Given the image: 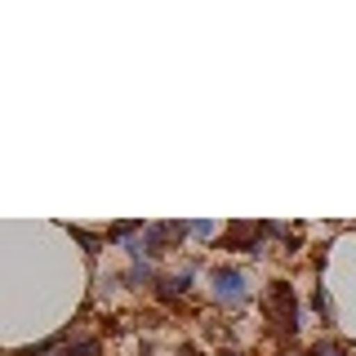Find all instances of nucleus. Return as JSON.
I'll list each match as a JSON object with an SVG mask.
<instances>
[{
    "label": "nucleus",
    "mask_w": 356,
    "mask_h": 356,
    "mask_svg": "<svg viewBox=\"0 0 356 356\" xmlns=\"http://www.w3.org/2000/svg\"><path fill=\"white\" fill-rule=\"evenodd\" d=\"M312 356H348V352L334 348V343H316V352H312Z\"/></svg>",
    "instance_id": "nucleus-9"
},
{
    "label": "nucleus",
    "mask_w": 356,
    "mask_h": 356,
    "mask_svg": "<svg viewBox=\"0 0 356 356\" xmlns=\"http://www.w3.org/2000/svg\"><path fill=\"white\" fill-rule=\"evenodd\" d=\"M187 285H192V272H178V276H165V281H161V298H174V294H183Z\"/></svg>",
    "instance_id": "nucleus-3"
},
{
    "label": "nucleus",
    "mask_w": 356,
    "mask_h": 356,
    "mask_svg": "<svg viewBox=\"0 0 356 356\" xmlns=\"http://www.w3.org/2000/svg\"><path fill=\"white\" fill-rule=\"evenodd\" d=\"M72 236H76V241L85 245V254H89V259H94V254H98V236H89V232H81V227H76Z\"/></svg>",
    "instance_id": "nucleus-7"
},
{
    "label": "nucleus",
    "mask_w": 356,
    "mask_h": 356,
    "mask_svg": "<svg viewBox=\"0 0 356 356\" xmlns=\"http://www.w3.org/2000/svg\"><path fill=\"white\" fill-rule=\"evenodd\" d=\"M316 312L330 321V298H325V289H316Z\"/></svg>",
    "instance_id": "nucleus-10"
},
{
    "label": "nucleus",
    "mask_w": 356,
    "mask_h": 356,
    "mask_svg": "<svg viewBox=\"0 0 356 356\" xmlns=\"http://www.w3.org/2000/svg\"><path fill=\"white\" fill-rule=\"evenodd\" d=\"M272 312H276V316H285V334L298 330V307H294L289 285H272Z\"/></svg>",
    "instance_id": "nucleus-2"
},
{
    "label": "nucleus",
    "mask_w": 356,
    "mask_h": 356,
    "mask_svg": "<svg viewBox=\"0 0 356 356\" xmlns=\"http://www.w3.org/2000/svg\"><path fill=\"white\" fill-rule=\"evenodd\" d=\"M125 281H129V285H147V281H152V263H134L129 272H125Z\"/></svg>",
    "instance_id": "nucleus-4"
},
{
    "label": "nucleus",
    "mask_w": 356,
    "mask_h": 356,
    "mask_svg": "<svg viewBox=\"0 0 356 356\" xmlns=\"http://www.w3.org/2000/svg\"><path fill=\"white\" fill-rule=\"evenodd\" d=\"M72 356H98V339H81V343H72Z\"/></svg>",
    "instance_id": "nucleus-6"
},
{
    "label": "nucleus",
    "mask_w": 356,
    "mask_h": 356,
    "mask_svg": "<svg viewBox=\"0 0 356 356\" xmlns=\"http://www.w3.org/2000/svg\"><path fill=\"white\" fill-rule=\"evenodd\" d=\"M245 294H250V281H245V272H236V267H218L214 272V298L227 307L245 303Z\"/></svg>",
    "instance_id": "nucleus-1"
},
{
    "label": "nucleus",
    "mask_w": 356,
    "mask_h": 356,
    "mask_svg": "<svg viewBox=\"0 0 356 356\" xmlns=\"http://www.w3.org/2000/svg\"><path fill=\"white\" fill-rule=\"evenodd\" d=\"M36 356H72V348H67L63 339H54V343H44V348H40Z\"/></svg>",
    "instance_id": "nucleus-5"
},
{
    "label": "nucleus",
    "mask_w": 356,
    "mask_h": 356,
    "mask_svg": "<svg viewBox=\"0 0 356 356\" xmlns=\"http://www.w3.org/2000/svg\"><path fill=\"white\" fill-rule=\"evenodd\" d=\"M227 356H236V352H227Z\"/></svg>",
    "instance_id": "nucleus-11"
},
{
    "label": "nucleus",
    "mask_w": 356,
    "mask_h": 356,
    "mask_svg": "<svg viewBox=\"0 0 356 356\" xmlns=\"http://www.w3.org/2000/svg\"><path fill=\"white\" fill-rule=\"evenodd\" d=\"M187 232H192V236H200V241H214V222H192Z\"/></svg>",
    "instance_id": "nucleus-8"
}]
</instances>
